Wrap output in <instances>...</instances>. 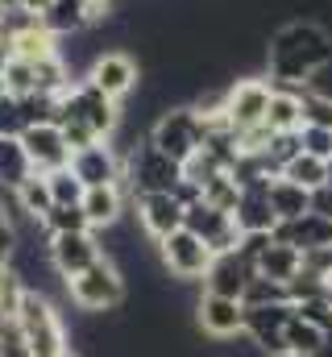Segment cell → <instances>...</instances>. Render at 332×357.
Wrapping results in <instances>:
<instances>
[{
  "instance_id": "6da1fadb",
  "label": "cell",
  "mask_w": 332,
  "mask_h": 357,
  "mask_svg": "<svg viewBox=\"0 0 332 357\" xmlns=\"http://www.w3.org/2000/svg\"><path fill=\"white\" fill-rule=\"evenodd\" d=\"M332 63V29L320 21H287L270 33L266 46V71L274 88H308L324 67Z\"/></svg>"
},
{
  "instance_id": "7a4b0ae2",
  "label": "cell",
  "mask_w": 332,
  "mask_h": 357,
  "mask_svg": "<svg viewBox=\"0 0 332 357\" xmlns=\"http://www.w3.org/2000/svg\"><path fill=\"white\" fill-rule=\"evenodd\" d=\"M17 324L29 341V354L33 357H67L71 345H67V328L54 312V303L42 295V291H25L21 299V312H17Z\"/></svg>"
},
{
  "instance_id": "3957f363",
  "label": "cell",
  "mask_w": 332,
  "mask_h": 357,
  "mask_svg": "<svg viewBox=\"0 0 332 357\" xmlns=\"http://www.w3.org/2000/svg\"><path fill=\"white\" fill-rule=\"evenodd\" d=\"M67 299L80 312H87V316H104V312L125 303V278H121V270L112 266V258H100L91 270L67 278Z\"/></svg>"
},
{
  "instance_id": "277c9868",
  "label": "cell",
  "mask_w": 332,
  "mask_h": 357,
  "mask_svg": "<svg viewBox=\"0 0 332 357\" xmlns=\"http://www.w3.org/2000/svg\"><path fill=\"white\" fill-rule=\"evenodd\" d=\"M150 142L163 150L166 158H174V162L187 167L199 154V146H204V116L195 112V104L166 108L163 116L154 121V129H150Z\"/></svg>"
},
{
  "instance_id": "5b68a950",
  "label": "cell",
  "mask_w": 332,
  "mask_h": 357,
  "mask_svg": "<svg viewBox=\"0 0 332 357\" xmlns=\"http://www.w3.org/2000/svg\"><path fill=\"white\" fill-rule=\"evenodd\" d=\"M179 178H183V162L166 158L150 137L137 142V146L125 154V183L133 187V199H137V195H150V191H174Z\"/></svg>"
},
{
  "instance_id": "8992f818",
  "label": "cell",
  "mask_w": 332,
  "mask_h": 357,
  "mask_svg": "<svg viewBox=\"0 0 332 357\" xmlns=\"http://www.w3.org/2000/svg\"><path fill=\"white\" fill-rule=\"evenodd\" d=\"M59 121H80L96 137H112L116 125H121V108H116V100H108L91 79H80V84H71V88L63 91Z\"/></svg>"
},
{
  "instance_id": "52a82bcc",
  "label": "cell",
  "mask_w": 332,
  "mask_h": 357,
  "mask_svg": "<svg viewBox=\"0 0 332 357\" xmlns=\"http://www.w3.org/2000/svg\"><path fill=\"white\" fill-rule=\"evenodd\" d=\"M158 258H163L166 274H174V278H183V282H195V278H204L212 262H216V254H212V245L204 241V237H195L191 229H174L170 237L158 241Z\"/></svg>"
},
{
  "instance_id": "ba28073f",
  "label": "cell",
  "mask_w": 332,
  "mask_h": 357,
  "mask_svg": "<svg viewBox=\"0 0 332 357\" xmlns=\"http://www.w3.org/2000/svg\"><path fill=\"white\" fill-rule=\"evenodd\" d=\"M46 258H50L54 274L67 282V278H75L83 270H91L100 258H108V254H104L100 237L87 229V233H54V237H46Z\"/></svg>"
},
{
  "instance_id": "9c48e42d",
  "label": "cell",
  "mask_w": 332,
  "mask_h": 357,
  "mask_svg": "<svg viewBox=\"0 0 332 357\" xmlns=\"http://www.w3.org/2000/svg\"><path fill=\"white\" fill-rule=\"evenodd\" d=\"M270 96H274V84L270 79H237L233 88L225 91V121L237 129V133H249L257 125H266V112H270Z\"/></svg>"
},
{
  "instance_id": "30bf717a",
  "label": "cell",
  "mask_w": 332,
  "mask_h": 357,
  "mask_svg": "<svg viewBox=\"0 0 332 357\" xmlns=\"http://www.w3.org/2000/svg\"><path fill=\"white\" fill-rule=\"evenodd\" d=\"M195 324L212 337V341H233L246 333V303L229 299V295H212L204 291L195 303Z\"/></svg>"
},
{
  "instance_id": "8fae6325",
  "label": "cell",
  "mask_w": 332,
  "mask_h": 357,
  "mask_svg": "<svg viewBox=\"0 0 332 357\" xmlns=\"http://www.w3.org/2000/svg\"><path fill=\"white\" fill-rule=\"evenodd\" d=\"M295 316V303H266V307H246V337L262 354H287V324Z\"/></svg>"
},
{
  "instance_id": "7c38bea8",
  "label": "cell",
  "mask_w": 332,
  "mask_h": 357,
  "mask_svg": "<svg viewBox=\"0 0 332 357\" xmlns=\"http://www.w3.org/2000/svg\"><path fill=\"white\" fill-rule=\"evenodd\" d=\"M71 171L83 178V187H108V183L125 178V154H116L112 142L104 137V142L71 154Z\"/></svg>"
},
{
  "instance_id": "4fadbf2b",
  "label": "cell",
  "mask_w": 332,
  "mask_h": 357,
  "mask_svg": "<svg viewBox=\"0 0 332 357\" xmlns=\"http://www.w3.org/2000/svg\"><path fill=\"white\" fill-rule=\"evenodd\" d=\"M87 79L104 91L108 100H125L129 91L137 88V63H133L125 50H104V54L91 59Z\"/></svg>"
},
{
  "instance_id": "5bb4252c",
  "label": "cell",
  "mask_w": 332,
  "mask_h": 357,
  "mask_svg": "<svg viewBox=\"0 0 332 357\" xmlns=\"http://www.w3.org/2000/svg\"><path fill=\"white\" fill-rule=\"evenodd\" d=\"M21 142H25L29 162H33L38 175H50V171L71 167V146H67V137H63L59 125H33V129L21 133Z\"/></svg>"
},
{
  "instance_id": "9a60e30c",
  "label": "cell",
  "mask_w": 332,
  "mask_h": 357,
  "mask_svg": "<svg viewBox=\"0 0 332 357\" xmlns=\"http://www.w3.org/2000/svg\"><path fill=\"white\" fill-rule=\"evenodd\" d=\"M133 204H137V220H142V229H146L154 241H163V237H170L174 229H183L187 208L179 204L174 191H150V195H137Z\"/></svg>"
},
{
  "instance_id": "2e32d148",
  "label": "cell",
  "mask_w": 332,
  "mask_h": 357,
  "mask_svg": "<svg viewBox=\"0 0 332 357\" xmlns=\"http://www.w3.org/2000/svg\"><path fill=\"white\" fill-rule=\"evenodd\" d=\"M104 13H108V4H100V0H50V8L42 13V25L54 38H75L87 25H96Z\"/></svg>"
},
{
  "instance_id": "e0dca14e",
  "label": "cell",
  "mask_w": 332,
  "mask_h": 357,
  "mask_svg": "<svg viewBox=\"0 0 332 357\" xmlns=\"http://www.w3.org/2000/svg\"><path fill=\"white\" fill-rule=\"evenodd\" d=\"M133 195V187L121 178V183H108V187H87L83 191V212L91 220V229H112L125 212V199Z\"/></svg>"
},
{
  "instance_id": "ac0fdd59",
  "label": "cell",
  "mask_w": 332,
  "mask_h": 357,
  "mask_svg": "<svg viewBox=\"0 0 332 357\" xmlns=\"http://www.w3.org/2000/svg\"><path fill=\"white\" fill-rule=\"evenodd\" d=\"M270 237L295 245L299 254H308V250H324V245H332V220L329 216H320V212H308V216H299V220H282Z\"/></svg>"
},
{
  "instance_id": "d6986e66",
  "label": "cell",
  "mask_w": 332,
  "mask_h": 357,
  "mask_svg": "<svg viewBox=\"0 0 332 357\" xmlns=\"http://www.w3.org/2000/svg\"><path fill=\"white\" fill-rule=\"evenodd\" d=\"M249 278H253V266L241 262V254H220L212 270L204 274V291H212V295H229V299H241L249 287Z\"/></svg>"
},
{
  "instance_id": "ffe728a7",
  "label": "cell",
  "mask_w": 332,
  "mask_h": 357,
  "mask_svg": "<svg viewBox=\"0 0 332 357\" xmlns=\"http://www.w3.org/2000/svg\"><path fill=\"white\" fill-rule=\"evenodd\" d=\"M299 270H303V254L295 250V245H287V241H274L270 237V245L257 254V262H253V274H262V278H274V282H291V278H299Z\"/></svg>"
},
{
  "instance_id": "44dd1931",
  "label": "cell",
  "mask_w": 332,
  "mask_h": 357,
  "mask_svg": "<svg viewBox=\"0 0 332 357\" xmlns=\"http://www.w3.org/2000/svg\"><path fill=\"white\" fill-rule=\"evenodd\" d=\"M266 191L270 187H249V191H241V204L233 212V220L241 225V233H274L278 229V216H274Z\"/></svg>"
},
{
  "instance_id": "7402d4cb",
  "label": "cell",
  "mask_w": 332,
  "mask_h": 357,
  "mask_svg": "<svg viewBox=\"0 0 332 357\" xmlns=\"http://www.w3.org/2000/svg\"><path fill=\"white\" fill-rule=\"evenodd\" d=\"M266 129H270V133L303 129V91L299 88H274L270 112H266Z\"/></svg>"
},
{
  "instance_id": "603a6c76",
  "label": "cell",
  "mask_w": 332,
  "mask_h": 357,
  "mask_svg": "<svg viewBox=\"0 0 332 357\" xmlns=\"http://www.w3.org/2000/svg\"><path fill=\"white\" fill-rule=\"evenodd\" d=\"M266 195H270V208H274L278 225H282V220H299V216L312 212V191L299 187V183H291V178H274Z\"/></svg>"
},
{
  "instance_id": "cb8c5ba5",
  "label": "cell",
  "mask_w": 332,
  "mask_h": 357,
  "mask_svg": "<svg viewBox=\"0 0 332 357\" xmlns=\"http://www.w3.org/2000/svg\"><path fill=\"white\" fill-rule=\"evenodd\" d=\"M29 175H33V162H29L25 142L21 137H0V187L17 191Z\"/></svg>"
},
{
  "instance_id": "d4e9b609",
  "label": "cell",
  "mask_w": 332,
  "mask_h": 357,
  "mask_svg": "<svg viewBox=\"0 0 332 357\" xmlns=\"http://www.w3.org/2000/svg\"><path fill=\"white\" fill-rule=\"evenodd\" d=\"M13 199H17V212H25L33 225H42V220H46V212L54 208V191H50L46 175H38V171H33V175L13 191Z\"/></svg>"
},
{
  "instance_id": "484cf974",
  "label": "cell",
  "mask_w": 332,
  "mask_h": 357,
  "mask_svg": "<svg viewBox=\"0 0 332 357\" xmlns=\"http://www.w3.org/2000/svg\"><path fill=\"white\" fill-rule=\"evenodd\" d=\"M8 46H13V59H25V63H42V59H50V54H63V50H59V38H54L46 25H38V29L13 38Z\"/></svg>"
},
{
  "instance_id": "4316f807",
  "label": "cell",
  "mask_w": 332,
  "mask_h": 357,
  "mask_svg": "<svg viewBox=\"0 0 332 357\" xmlns=\"http://www.w3.org/2000/svg\"><path fill=\"white\" fill-rule=\"evenodd\" d=\"M17 100H21V121H25V129H33V125H59L63 96H50V91H29V96H17Z\"/></svg>"
},
{
  "instance_id": "83f0119b",
  "label": "cell",
  "mask_w": 332,
  "mask_h": 357,
  "mask_svg": "<svg viewBox=\"0 0 332 357\" xmlns=\"http://www.w3.org/2000/svg\"><path fill=\"white\" fill-rule=\"evenodd\" d=\"M282 178H291V183H299L308 191H320V187H329V162L316 158V154H299V158H291L282 167Z\"/></svg>"
},
{
  "instance_id": "f1b7e54d",
  "label": "cell",
  "mask_w": 332,
  "mask_h": 357,
  "mask_svg": "<svg viewBox=\"0 0 332 357\" xmlns=\"http://www.w3.org/2000/svg\"><path fill=\"white\" fill-rule=\"evenodd\" d=\"M38 229H42L46 237H54V233H87V229H91V220H87L83 204H54Z\"/></svg>"
},
{
  "instance_id": "f546056e",
  "label": "cell",
  "mask_w": 332,
  "mask_h": 357,
  "mask_svg": "<svg viewBox=\"0 0 332 357\" xmlns=\"http://www.w3.org/2000/svg\"><path fill=\"white\" fill-rule=\"evenodd\" d=\"M282 341H287V354L316 357V349L324 345V328H316V324H308L303 316H291V324H287V333H282Z\"/></svg>"
},
{
  "instance_id": "4dcf8cb0",
  "label": "cell",
  "mask_w": 332,
  "mask_h": 357,
  "mask_svg": "<svg viewBox=\"0 0 332 357\" xmlns=\"http://www.w3.org/2000/svg\"><path fill=\"white\" fill-rule=\"evenodd\" d=\"M204 199L220 212H237L241 204V183L229 175V171H216L212 178H204Z\"/></svg>"
},
{
  "instance_id": "1f68e13d",
  "label": "cell",
  "mask_w": 332,
  "mask_h": 357,
  "mask_svg": "<svg viewBox=\"0 0 332 357\" xmlns=\"http://www.w3.org/2000/svg\"><path fill=\"white\" fill-rule=\"evenodd\" d=\"M241 303L246 307H266V303H291V295H287V287L282 282H274V278H262V274H253L246 287V295H241Z\"/></svg>"
},
{
  "instance_id": "d6a6232c",
  "label": "cell",
  "mask_w": 332,
  "mask_h": 357,
  "mask_svg": "<svg viewBox=\"0 0 332 357\" xmlns=\"http://www.w3.org/2000/svg\"><path fill=\"white\" fill-rule=\"evenodd\" d=\"M262 154L282 171L291 158H299V154H303V137H299V129H291V133H270V146H266Z\"/></svg>"
},
{
  "instance_id": "836d02e7",
  "label": "cell",
  "mask_w": 332,
  "mask_h": 357,
  "mask_svg": "<svg viewBox=\"0 0 332 357\" xmlns=\"http://www.w3.org/2000/svg\"><path fill=\"white\" fill-rule=\"evenodd\" d=\"M46 183H50V191H54V204H83V178L71 171V167H63V171H50L46 175Z\"/></svg>"
},
{
  "instance_id": "e575fe53",
  "label": "cell",
  "mask_w": 332,
  "mask_h": 357,
  "mask_svg": "<svg viewBox=\"0 0 332 357\" xmlns=\"http://www.w3.org/2000/svg\"><path fill=\"white\" fill-rule=\"evenodd\" d=\"M4 88H8V96H29V91H38V71H33V63L8 59V67H4Z\"/></svg>"
},
{
  "instance_id": "d590c367",
  "label": "cell",
  "mask_w": 332,
  "mask_h": 357,
  "mask_svg": "<svg viewBox=\"0 0 332 357\" xmlns=\"http://www.w3.org/2000/svg\"><path fill=\"white\" fill-rule=\"evenodd\" d=\"M303 125L332 129V96H320V91L303 88Z\"/></svg>"
},
{
  "instance_id": "8d00e7d4",
  "label": "cell",
  "mask_w": 332,
  "mask_h": 357,
  "mask_svg": "<svg viewBox=\"0 0 332 357\" xmlns=\"http://www.w3.org/2000/svg\"><path fill=\"white\" fill-rule=\"evenodd\" d=\"M299 137H303V154H316V158L332 162V129L303 125V129H299Z\"/></svg>"
},
{
  "instance_id": "74e56055",
  "label": "cell",
  "mask_w": 332,
  "mask_h": 357,
  "mask_svg": "<svg viewBox=\"0 0 332 357\" xmlns=\"http://www.w3.org/2000/svg\"><path fill=\"white\" fill-rule=\"evenodd\" d=\"M25 121H21V100L17 96H0V137H21Z\"/></svg>"
},
{
  "instance_id": "f35d334b",
  "label": "cell",
  "mask_w": 332,
  "mask_h": 357,
  "mask_svg": "<svg viewBox=\"0 0 332 357\" xmlns=\"http://www.w3.org/2000/svg\"><path fill=\"white\" fill-rule=\"evenodd\" d=\"M295 316H303L308 324H316V328H332V299H303V303H295Z\"/></svg>"
},
{
  "instance_id": "ab89813d",
  "label": "cell",
  "mask_w": 332,
  "mask_h": 357,
  "mask_svg": "<svg viewBox=\"0 0 332 357\" xmlns=\"http://www.w3.org/2000/svg\"><path fill=\"white\" fill-rule=\"evenodd\" d=\"M17 245H21V233H17V225H13V220H4V225H0V270L13 266Z\"/></svg>"
},
{
  "instance_id": "60d3db41",
  "label": "cell",
  "mask_w": 332,
  "mask_h": 357,
  "mask_svg": "<svg viewBox=\"0 0 332 357\" xmlns=\"http://www.w3.org/2000/svg\"><path fill=\"white\" fill-rule=\"evenodd\" d=\"M312 212H320V216H329V220H332V187L312 191Z\"/></svg>"
},
{
  "instance_id": "b9f144b4",
  "label": "cell",
  "mask_w": 332,
  "mask_h": 357,
  "mask_svg": "<svg viewBox=\"0 0 332 357\" xmlns=\"http://www.w3.org/2000/svg\"><path fill=\"white\" fill-rule=\"evenodd\" d=\"M8 4H21V8H29V13H46V8H50V0H8Z\"/></svg>"
},
{
  "instance_id": "7bdbcfd3",
  "label": "cell",
  "mask_w": 332,
  "mask_h": 357,
  "mask_svg": "<svg viewBox=\"0 0 332 357\" xmlns=\"http://www.w3.org/2000/svg\"><path fill=\"white\" fill-rule=\"evenodd\" d=\"M8 59H13V46H8V38H0V75H4V67H8Z\"/></svg>"
},
{
  "instance_id": "ee69618b",
  "label": "cell",
  "mask_w": 332,
  "mask_h": 357,
  "mask_svg": "<svg viewBox=\"0 0 332 357\" xmlns=\"http://www.w3.org/2000/svg\"><path fill=\"white\" fill-rule=\"evenodd\" d=\"M316 357H332V328H329V333H324V345L316 349Z\"/></svg>"
},
{
  "instance_id": "f6af8a7d",
  "label": "cell",
  "mask_w": 332,
  "mask_h": 357,
  "mask_svg": "<svg viewBox=\"0 0 332 357\" xmlns=\"http://www.w3.org/2000/svg\"><path fill=\"white\" fill-rule=\"evenodd\" d=\"M0 96H8V88H4V75H0Z\"/></svg>"
},
{
  "instance_id": "bcb514c9",
  "label": "cell",
  "mask_w": 332,
  "mask_h": 357,
  "mask_svg": "<svg viewBox=\"0 0 332 357\" xmlns=\"http://www.w3.org/2000/svg\"><path fill=\"white\" fill-rule=\"evenodd\" d=\"M4 220H8V216H4V204H0V225H4Z\"/></svg>"
},
{
  "instance_id": "7dc6e473",
  "label": "cell",
  "mask_w": 332,
  "mask_h": 357,
  "mask_svg": "<svg viewBox=\"0 0 332 357\" xmlns=\"http://www.w3.org/2000/svg\"><path fill=\"white\" fill-rule=\"evenodd\" d=\"M270 357H299V354H270Z\"/></svg>"
},
{
  "instance_id": "c3c4849f",
  "label": "cell",
  "mask_w": 332,
  "mask_h": 357,
  "mask_svg": "<svg viewBox=\"0 0 332 357\" xmlns=\"http://www.w3.org/2000/svg\"><path fill=\"white\" fill-rule=\"evenodd\" d=\"M67 357H80V354H75V349H71V354H67Z\"/></svg>"
},
{
  "instance_id": "681fc988",
  "label": "cell",
  "mask_w": 332,
  "mask_h": 357,
  "mask_svg": "<svg viewBox=\"0 0 332 357\" xmlns=\"http://www.w3.org/2000/svg\"><path fill=\"white\" fill-rule=\"evenodd\" d=\"M100 4H112V0H100Z\"/></svg>"
},
{
  "instance_id": "f907efd6",
  "label": "cell",
  "mask_w": 332,
  "mask_h": 357,
  "mask_svg": "<svg viewBox=\"0 0 332 357\" xmlns=\"http://www.w3.org/2000/svg\"><path fill=\"white\" fill-rule=\"evenodd\" d=\"M0 13H4V0H0Z\"/></svg>"
},
{
  "instance_id": "816d5d0a",
  "label": "cell",
  "mask_w": 332,
  "mask_h": 357,
  "mask_svg": "<svg viewBox=\"0 0 332 357\" xmlns=\"http://www.w3.org/2000/svg\"><path fill=\"white\" fill-rule=\"evenodd\" d=\"M4 4H8V0H4Z\"/></svg>"
}]
</instances>
